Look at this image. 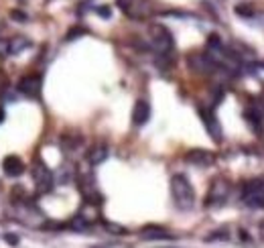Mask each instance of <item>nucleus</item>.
<instances>
[{
	"mask_svg": "<svg viewBox=\"0 0 264 248\" xmlns=\"http://www.w3.org/2000/svg\"><path fill=\"white\" fill-rule=\"evenodd\" d=\"M6 53H10V39L0 37V55H6Z\"/></svg>",
	"mask_w": 264,
	"mask_h": 248,
	"instance_id": "obj_21",
	"label": "nucleus"
},
{
	"mask_svg": "<svg viewBox=\"0 0 264 248\" xmlns=\"http://www.w3.org/2000/svg\"><path fill=\"white\" fill-rule=\"evenodd\" d=\"M140 238L142 240H173V234H169L161 226H146L140 230Z\"/></svg>",
	"mask_w": 264,
	"mask_h": 248,
	"instance_id": "obj_12",
	"label": "nucleus"
},
{
	"mask_svg": "<svg viewBox=\"0 0 264 248\" xmlns=\"http://www.w3.org/2000/svg\"><path fill=\"white\" fill-rule=\"evenodd\" d=\"M244 114H246V120H248V122L252 124V126H254V128H256V126H258V128L262 126V120H260V114H258V112L254 110V108H248V110H246Z\"/></svg>",
	"mask_w": 264,
	"mask_h": 248,
	"instance_id": "obj_18",
	"label": "nucleus"
},
{
	"mask_svg": "<svg viewBox=\"0 0 264 248\" xmlns=\"http://www.w3.org/2000/svg\"><path fill=\"white\" fill-rule=\"evenodd\" d=\"M2 169H4V173H6L8 177H20L22 171H24V163L16 157V154H10V157L4 159Z\"/></svg>",
	"mask_w": 264,
	"mask_h": 248,
	"instance_id": "obj_13",
	"label": "nucleus"
},
{
	"mask_svg": "<svg viewBox=\"0 0 264 248\" xmlns=\"http://www.w3.org/2000/svg\"><path fill=\"white\" fill-rule=\"evenodd\" d=\"M26 47H31V41H28L26 37H14V39H10V53L12 55L22 53Z\"/></svg>",
	"mask_w": 264,
	"mask_h": 248,
	"instance_id": "obj_16",
	"label": "nucleus"
},
{
	"mask_svg": "<svg viewBox=\"0 0 264 248\" xmlns=\"http://www.w3.org/2000/svg\"><path fill=\"white\" fill-rule=\"evenodd\" d=\"M10 16L16 20V22H24L26 20V14L22 10H10Z\"/></svg>",
	"mask_w": 264,
	"mask_h": 248,
	"instance_id": "obj_22",
	"label": "nucleus"
},
{
	"mask_svg": "<svg viewBox=\"0 0 264 248\" xmlns=\"http://www.w3.org/2000/svg\"><path fill=\"white\" fill-rule=\"evenodd\" d=\"M87 30L83 28V26H77V28H69V33H67V41H71V39H77V37H81V35H85Z\"/></svg>",
	"mask_w": 264,
	"mask_h": 248,
	"instance_id": "obj_19",
	"label": "nucleus"
},
{
	"mask_svg": "<svg viewBox=\"0 0 264 248\" xmlns=\"http://www.w3.org/2000/svg\"><path fill=\"white\" fill-rule=\"evenodd\" d=\"M187 64L197 74H214V72H220V66L216 64V61L208 53H191L187 57Z\"/></svg>",
	"mask_w": 264,
	"mask_h": 248,
	"instance_id": "obj_7",
	"label": "nucleus"
},
{
	"mask_svg": "<svg viewBox=\"0 0 264 248\" xmlns=\"http://www.w3.org/2000/svg\"><path fill=\"white\" fill-rule=\"evenodd\" d=\"M4 116H6V112H4L2 108H0V122H2V120H4Z\"/></svg>",
	"mask_w": 264,
	"mask_h": 248,
	"instance_id": "obj_25",
	"label": "nucleus"
},
{
	"mask_svg": "<svg viewBox=\"0 0 264 248\" xmlns=\"http://www.w3.org/2000/svg\"><path fill=\"white\" fill-rule=\"evenodd\" d=\"M108 159V146L106 144H96L87 150V163L90 165H102Z\"/></svg>",
	"mask_w": 264,
	"mask_h": 248,
	"instance_id": "obj_14",
	"label": "nucleus"
},
{
	"mask_svg": "<svg viewBox=\"0 0 264 248\" xmlns=\"http://www.w3.org/2000/svg\"><path fill=\"white\" fill-rule=\"evenodd\" d=\"M151 118V104L146 100H136L134 108H132V122L136 124V126H142V124H146Z\"/></svg>",
	"mask_w": 264,
	"mask_h": 248,
	"instance_id": "obj_11",
	"label": "nucleus"
},
{
	"mask_svg": "<svg viewBox=\"0 0 264 248\" xmlns=\"http://www.w3.org/2000/svg\"><path fill=\"white\" fill-rule=\"evenodd\" d=\"M41 78L39 76H35V74H31V76H24V78H20V82H18V92L22 96H28V98H37L39 94H41Z\"/></svg>",
	"mask_w": 264,
	"mask_h": 248,
	"instance_id": "obj_9",
	"label": "nucleus"
},
{
	"mask_svg": "<svg viewBox=\"0 0 264 248\" xmlns=\"http://www.w3.org/2000/svg\"><path fill=\"white\" fill-rule=\"evenodd\" d=\"M183 159L195 167H212L216 163V154L212 150H205V148H191L185 152Z\"/></svg>",
	"mask_w": 264,
	"mask_h": 248,
	"instance_id": "obj_8",
	"label": "nucleus"
},
{
	"mask_svg": "<svg viewBox=\"0 0 264 248\" xmlns=\"http://www.w3.org/2000/svg\"><path fill=\"white\" fill-rule=\"evenodd\" d=\"M199 116H201V120H203V124H205V128H208L212 140H214V142H222V138H224L222 126H220L218 118L214 116V112H212V110H199Z\"/></svg>",
	"mask_w": 264,
	"mask_h": 248,
	"instance_id": "obj_10",
	"label": "nucleus"
},
{
	"mask_svg": "<svg viewBox=\"0 0 264 248\" xmlns=\"http://www.w3.org/2000/svg\"><path fill=\"white\" fill-rule=\"evenodd\" d=\"M171 196H173V204H175L177 210H181V212L193 210V206H195V190H193L191 181L185 175L177 173V175L171 177Z\"/></svg>",
	"mask_w": 264,
	"mask_h": 248,
	"instance_id": "obj_2",
	"label": "nucleus"
},
{
	"mask_svg": "<svg viewBox=\"0 0 264 248\" xmlns=\"http://www.w3.org/2000/svg\"><path fill=\"white\" fill-rule=\"evenodd\" d=\"M149 37H151V45H153L159 61L165 66L163 70H167L173 64V53H175V41H173L171 30L165 24L155 22L149 26Z\"/></svg>",
	"mask_w": 264,
	"mask_h": 248,
	"instance_id": "obj_1",
	"label": "nucleus"
},
{
	"mask_svg": "<svg viewBox=\"0 0 264 248\" xmlns=\"http://www.w3.org/2000/svg\"><path fill=\"white\" fill-rule=\"evenodd\" d=\"M242 202L252 210L264 208V181H260V179L244 181L242 183Z\"/></svg>",
	"mask_w": 264,
	"mask_h": 248,
	"instance_id": "obj_3",
	"label": "nucleus"
},
{
	"mask_svg": "<svg viewBox=\"0 0 264 248\" xmlns=\"http://www.w3.org/2000/svg\"><path fill=\"white\" fill-rule=\"evenodd\" d=\"M33 179H35V185H37L39 194H49L53 190V185H55V175L51 173V169L43 161H35Z\"/></svg>",
	"mask_w": 264,
	"mask_h": 248,
	"instance_id": "obj_6",
	"label": "nucleus"
},
{
	"mask_svg": "<svg viewBox=\"0 0 264 248\" xmlns=\"http://www.w3.org/2000/svg\"><path fill=\"white\" fill-rule=\"evenodd\" d=\"M234 12L240 14L242 18H252V16H254V12H256V8H254L250 2H240V4H236Z\"/></svg>",
	"mask_w": 264,
	"mask_h": 248,
	"instance_id": "obj_17",
	"label": "nucleus"
},
{
	"mask_svg": "<svg viewBox=\"0 0 264 248\" xmlns=\"http://www.w3.org/2000/svg\"><path fill=\"white\" fill-rule=\"evenodd\" d=\"M228 198H230V181L224 177H216L210 185L208 196H205V206L220 208L228 202Z\"/></svg>",
	"mask_w": 264,
	"mask_h": 248,
	"instance_id": "obj_4",
	"label": "nucleus"
},
{
	"mask_svg": "<svg viewBox=\"0 0 264 248\" xmlns=\"http://www.w3.org/2000/svg\"><path fill=\"white\" fill-rule=\"evenodd\" d=\"M260 102H262V106H264V94H262V98H260Z\"/></svg>",
	"mask_w": 264,
	"mask_h": 248,
	"instance_id": "obj_26",
	"label": "nucleus"
},
{
	"mask_svg": "<svg viewBox=\"0 0 264 248\" xmlns=\"http://www.w3.org/2000/svg\"><path fill=\"white\" fill-rule=\"evenodd\" d=\"M96 12H98L100 16H106V18H110V16H112L110 6H98V8H96Z\"/></svg>",
	"mask_w": 264,
	"mask_h": 248,
	"instance_id": "obj_23",
	"label": "nucleus"
},
{
	"mask_svg": "<svg viewBox=\"0 0 264 248\" xmlns=\"http://www.w3.org/2000/svg\"><path fill=\"white\" fill-rule=\"evenodd\" d=\"M104 226H106V228H108V232H112V234H124V232H126V228H122V226H118V224L104 222Z\"/></svg>",
	"mask_w": 264,
	"mask_h": 248,
	"instance_id": "obj_20",
	"label": "nucleus"
},
{
	"mask_svg": "<svg viewBox=\"0 0 264 248\" xmlns=\"http://www.w3.org/2000/svg\"><path fill=\"white\" fill-rule=\"evenodd\" d=\"M118 8L132 20H142L153 14V4L149 0H118Z\"/></svg>",
	"mask_w": 264,
	"mask_h": 248,
	"instance_id": "obj_5",
	"label": "nucleus"
},
{
	"mask_svg": "<svg viewBox=\"0 0 264 248\" xmlns=\"http://www.w3.org/2000/svg\"><path fill=\"white\" fill-rule=\"evenodd\" d=\"M4 240H6L8 244H12V246L18 244V236H14V234H4Z\"/></svg>",
	"mask_w": 264,
	"mask_h": 248,
	"instance_id": "obj_24",
	"label": "nucleus"
},
{
	"mask_svg": "<svg viewBox=\"0 0 264 248\" xmlns=\"http://www.w3.org/2000/svg\"><path fill=\"white\" fill-rule=\"evenodd\" d=\"M61 144H63L65 150H75L81 144V136L75 134V132H67V134L61 136Z\"/></svg>",
	"mask_w": 264,
	"mask_h": 248,
	"instance_id": "obj_15",
	"label": "nucleus"
}]
</instances>
